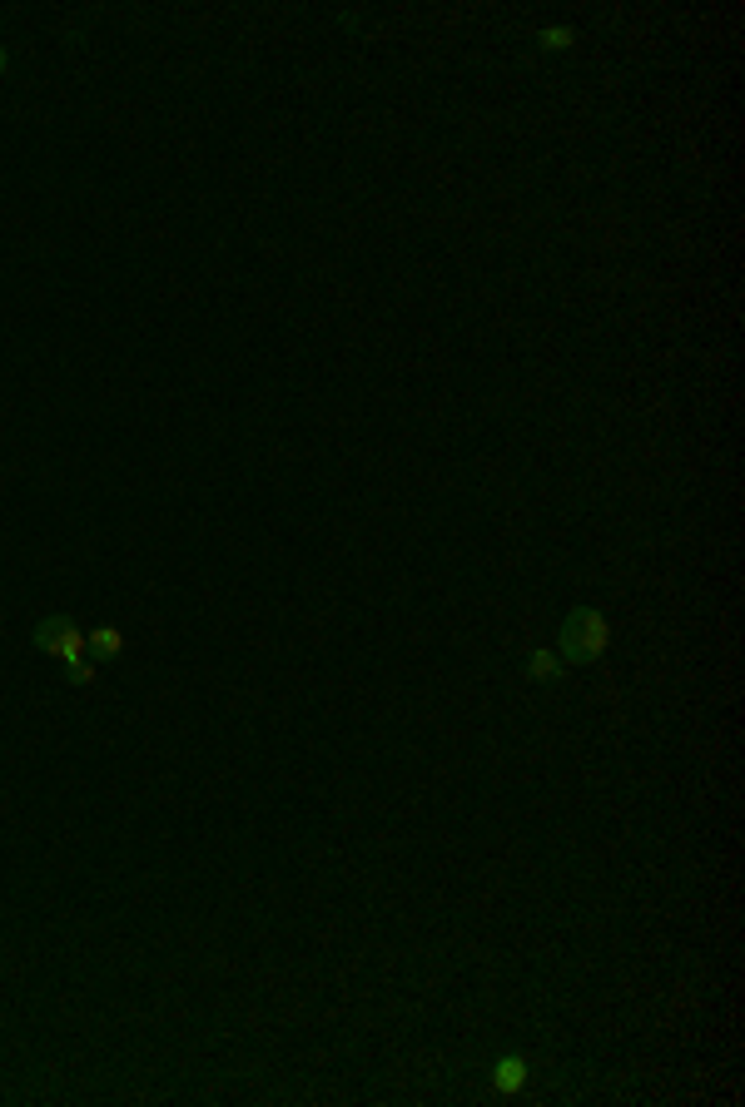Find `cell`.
Segmentation results:
<instances>
[{
    "label": "cell",
    "instance_id": "6da1fadb",
    "mask_svg": "<svg viewBox=\"0 0 745 1107\" xmlns=\"http://www.w3.org/2000/svg\"><path fill=\"white\" fill-rule=\"evenodd\" d=\"M30 646H35L40 656H55V661L65 666V681H70V686H95V681H100L95 661H85V631H80V621H70V616H40Z\"/></svg>",
    "mask_w": 745,
    "mask_h": 1107
},
{
    "label": "cell",
    "instance_id": "7a4b0ae2",
    "mask_svg": "<svg viewBox=\"0 0 745 1107\" xmlns=\"http://www.w3.org/2000/svg\"><path fill=\"white\" fill-rule=\"evenodd\" d=\"M606 646H611V626H606V616L596 611V606H572L567 611V621H562V631H557V661L562 666H596L601 656H606Z\"/></svg>",
    "mask_w": 745,
    "mask_h": 1107
},
{
    "label": "cell",
    "instance_id": "3957f363",
    "mask_svg": "<svg viewBox=\"0 0 745 1107\" xmlns=\"http://www.w3.org/2000/svg\"><path fill=\"white\" fill-rule=\"evenodd\" d=\"M492 1088L507 1093V1098L522 1093V1088H527V1058H522V1053H502V1058L492 1063Z\"/></svg>",
    "mask_w": 745,
    "mask_h": 1107
},
{
    "label": "cell",
    "instance_id": "277c9868",
    "mask_svg": "<svg viewBox=\"0 0 745 1107\" xmlns=\"http://www.w3.org/2000/svg\"><path fill=\"white\" fill-rule=\"evenodd\" d=\"M120 651H125L120 626H95V631H85V656H95V661H115Z\"/></svg>",
    "mask_w": 745,
    "mask_h": 1107
},
{
    "label": "cell",
    "instance_id": "5b68a950",
    "mask_svg": "<svg viewBox=\"0 0 745 1107\" xmlns=\"http://www.w3.org/2000/svg\"><path fill=\"white\" fill-rule=\"evenodd\" d=\"M527 676H532V681H542V686H547V681H557V676H562V661H557V651L537 646V651L527 656Z\"/></svg>",
    "mask_w": 745,
    "mask_h": 1107
},
{
    "label": "cell",
    "instance_id": "8992f818",
    "mask_svg": "<svg viewBox=\"0 0 745 1107\" xmlns=\"http://www.w3.org/2000/svg\"><path fill=\"white\" fill-rule=\"evenodd\" d=\"M537 40H542V50H572V45H577V30H567V25H547Z\"/></svg>",
    "mask_w": 745,
    "mask_h": 1107
},
{
    "label": "cell",
    "instance_id": "52a82bcc",
    "mask_svg": "<svg viewBox=\"0 0 745 1107\" xmlns=\"http://www.w3.org/2000/svg\"><path fill=\"white\" fill-rule=\"evenodd\" d=\"M5 70H10V55H5V45H0V75H5Z\"/></svg>",
    "mask_w": 745,
    "mask_h": 1107
}]
</instances>
